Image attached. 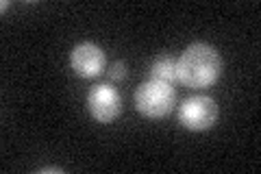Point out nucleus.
Instances as JSON below:
<instances>
[{"mask_svg":"<svg viewBox=\"0 0 261 174\" xmlns=\"http://www.w3.org/2000/svg\"><path fill=\"white\" fill-rule=\"evenodd\" d=\"M222 55L207 41H194L176 59V77L190 89H207L222 77Z\"/></svg>","mask_w":261,"mask_h":174,"instance_id":"obj_1","label":"nucleus"},{"mask_svg":"<svg viewBox=\"0 0 261 174\" xmlns=\"http://www.w3.org/2000/svg\"><path fill=\"white\" fill-rule=\"evenodd\" d=\"M135 109L144 118L161 120L174 109L176 105V89L170 83L148 79L135 89Z\"/></svg>","mask_w":261,"mask_h":174,"instance_id":"obj_2","label":"nucleus"},{"mask_svg":"<svg viewBox=\"0 0 261 174\" xmlns=\"http://www.w3.org/2000/svg\"><path fill=\"white\" fill-rule=\"evenodd\" d=\"M218 115H220V107L207 94H196L185 98L183 105L178 107V122L187 131H194V133L209 131L211 127H216Z\"/></svg>","mask_w":261,"mask_h":174,"instance_id":"obj_3","label":"nucleus"},{"mask_svg":"<svg viewBox=\"0 0 261 174\" xmlns=\"http://www.w3.org/2000/svg\"><path fill=\"white\" fill-rule=\"evenodd\" d=\"M87 111L89 115L100 122V124H111L120 118L122 113V96L120 92L109 83H100L94 85L87 92Z\"/></svg>","mask_w":261,"mask_h":174,"instance_id":"obj_4","label":"nucleus"},{"mask_svg":"<svg viewBox=\"0 0 261 174\" xmlns=\"http://www.w3.org/2000/svg\"><path fill=\"white\" fill-rule=\"evenodd\" d=\"M70 65L81 79H96L105 72L107 65V55L96 41H81L72 48L70 53Z\"/></svg>","mask_w":261,"mask_h":174,"instance_id":"obj_5","label":"nucleus"},{"mask_svg":"<svg viewBox=\"0 0 261 174\" xmlns=\"http://www.w3.org/2000/svg\"><path fill=\"white\" fill-rule=\"evenodd\" d=\"M150 79L170 83V85L178 83V77H176V59H174V57L172 55H159V57H154L152 63H150Z\"/></svg>","mask_w":261,"mask_h":174,"instance_id":"obj_6","label":"nucleus"},{"mask_svg":"<svg viewBox=\"0 0 261 174\" xmlns=\"http://www.w3.org/2000/svg\"><path fill=\"white\" fill-rule=\"evenodd\" d=\"M109 77H111V81H122V79H124L126 77V65H124V61H116V63H113Z\"/></svg>","mask_w":261,"mask_h":174,"instance_id":"obj_7","label":"nucleus"},{"mask_svg":"<svg viewBox=\"0 0 261 174\" xmlns=\"http://www.w3.org/2000/svg\"><path fill=\"white\" fill-rule=\"evenodd\" d=\"M39 172H59V174H61L63 170H61V168H42Z\"/></svg>","mask_w":261,"mask_h":174,"instance_id":"obj_8","label":"nucleus"}]
</instances>
